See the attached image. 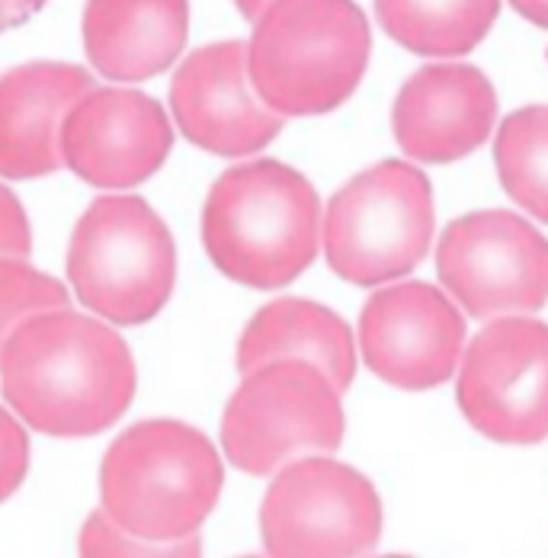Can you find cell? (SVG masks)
<instances>
[{"label": "cell", "mask_w": 548, "mask_h": 558, "mask_svg": "<svg viewBox=\"0 0 548 558\" xmlns=\"http://www.w3.org/2000/svg\"><path fill=\"white\" fill-rule=\"evenodd\" d=\"M135 360L122 337L74 308L23 322L0 350L7 404L39 434L94 437L135 398Z\"/></svg>", "instance_id": "6da1fadb"}, {"label": "cell", "mask_w": 548, "mask_h": 558, "mask_svg": "<svg viewBox=\"0 0 548 558\" xmlns=\"http://www.w3.org/2000/svg\"><path fill=\"white\" fill-rule=\"evenodd\" d=\"M321 203L295 168L257 158L224 170L203 206V244L221 274L251 289H279L318 257Z\"/></svg>", "instance_id": "7a4b0ae2"}, {"label": "cell", "mask_w": 548, "mask_h": 558, "mask_svg": "<svg viewBox=\"0 0 548 558\" xmlns=\"http://www.w3.org/2000/svg\"><path fill=\"white\" fill-rule=\"evenodd\" d=\"M369 56L373 29L356 0H273L254 23L247 71L282 119L321 116L353 97Z\"/></svg>", "instance_id": "3957f363"}, {"label": "cell", "mask_w": 548, "mask_h": 558, "mask_svg": "<svg viewBox=\"0 0 548 558\" xmlns=\"http://www.w3.org/2000/svg\"><path fill=\"white\" fill-rule=\"evenodd\" d=\"M224 469L212 440L180 421H142L112 440L100 465L103 513L148 543L196 536L216 510Z\"/></svg>", "instance_id": "277c9868"}, {"label": "cell", "mask_w": 548, "mask_h": 558, "mask_svg": "<svg viewBox=\"0 0 548 558\" xmlns=\"http://www.w3.org/2000/svg\"><path fill=\"white\" fill-rule=\"evenodd\" d=\"M68 279L81 305L112 325L151 322L176 282L165 219L138 196H100L74 225Z\"/></svg>", "instance_id": "5b68a950"}, {"label": "cell", "mask_w": 548, "mask_h": 558, "mask_svg": "<svg viewBox=\"0 0 548 558\" xmlns=\"http://www.w3.org/2000/svg\"><path fill=\"white\" fill-rule=\"evenodd\" d=\"M434 190L407 161H382L333 193L321 225L330 270L353 286L407 277L434 241Z\"/></svg>", "instance_id": "8992f818"}, {"label": "cell", "mask_w": 548, "mask_h": 558, "mask_svg": "<svg viewBox=\"0 0 548 558\" xmlns=\"http://www.w3.org/2000/svg\"><path fill=\"white\" fill-rule=\"evenodd\" d=\"M340 391L308 363L282 360L244 376L221 417V447L234 469L273 475L305 452H333L343 444Z\"/></svg>", "instance_id": "52a82bcc"}, {"label": "cell", "mask_w": 548, "mask_h": 558, "mask_svg": "<svg viewBox=\"0 0 548 558\" xmlns=\"http://www.w3.org/2000/svg\"><path fill=\"white\" fill-rule=\"evenodd\" d=\"M260 536L270 558H363L382 536V501L353 465L305 456L276 472Z\"/></svg>", "instance_id": "ba28073f"}, {"label": "cell", "mask_w": 548, "mask_h": 558, "mask_svg": "<svg viewBox=\"0 0 548 558\" xmlns=\"http://www.w3.org/2000/svg\"><path fill=\"white\" fill-rule=\"evenodd\" d=\"M437 274L465 315L488 322L548 302V238L523 216L482 209L446 225Z\"/></svg>", "instance_id": "9c48e42d"}, {"label": "cell", "mask_w": 548, "mask_h": 558, "mask_svg": "<svg viewBox=\"0 0 548 558\" xmlns=\"http://www.w3.org/2000/svg\"><path fill=\"white\" fill-rule=\"evenodd\" d=\"M459 408L494 444L533 447L548 437V325L494 318L472 337L459 369Z\"/></svg>", "instance_id": "30bf717a"}, {"label": "cell", "mask_w": 548, "mask_h": 558, "mask_svg": "<svg viewBox=\"0 0 548 558\" xmlns=\"http://www.w3.org/2000/svg\"><path fill=\"white\" fill-rule=\"evenodd\" d=\"M366 366L394 389L427 391L452 379L462 363L465 318L430 282L379 289L360 315Z\"/></svg>", "instance_id": "8fae6325"}, {"label": "cell", "mask_w": 548, "mask_h": 558, "mask_svg": "<svg viewBox=\"0 0 548 558\" xmlns=\"http://www.w3.org/2000/svg\"><path fill=\"white\" fill-rule=\"evenodd\" d=\"M170 110L186 142L219 158L257 155L282 132V116L251 84L244 43L203 46L186 58L170 81Z\"/></svg>", "instance_id": "7c38bea8"}, {"label": "cell", "mask_w": 548, "mask_h": 558, "mask_svg": "<svg viewBox=\"0 0 548 558\" xmlns=\"http://www.w3.org/2000/svg\"><path fill=\"white\" fill-rule=\"evenodd\" d=\"M173 148L165 107L138 90L94 87L61 125V161L84 183L125 190L158 173Z\"/></svg>", "instance_id": "4fadbf2b"}, {"label": "cell", "mask_w": 548, "mask_h": 558, "mask_svg": "<svg viewBox=\"0 0 548 558\" xmlns=\"http://www.w3.org/2000/svg\"><path fill=\"white\" fill-rule=\"evenodd\" d=\"M497 94L475 64H427L411 74L391 107L398 148L421 165H449L488 142Z\"/></svg>", "instance_id": "5bb4252c"}, {"label": "cell", "mask_w": 548, "mask_h": 558, "mask_svg": "<svg viewBox=\"0 0 548 558\" xmlns=\"http://www.w3.org/2000/svg\"><path fill=\"white\" fill-rule=\"evenodd\" d=\"M94 74L68 61H29L0 74V177H49L61 161V125L90 90Z\"/></svg>", "instance_id": "9a60e30c"}, {"label": "cell", "mask_w": 548, "mask_h": 558, "mask_svg": "<svg viewBox=\"0 0 548 558\" xmlns=\"http://www.w3.org/2000/svg\"><path fill=\"white\" fill-rule=\"evenodd\" d=\"M190 36V0H87L84 52L110 81H148L167 71Z\"/></svg>", "instance_id": "2e32d148"}, {"label": "cell", "mask_w": 548, "mask_h": 558, "mask_svg": "<svg viewBox=\"0 0 548 558\" xmlns=\"http://www.w3.org/2000/svg\"><path fill=\"white\" fill-rule=\"evenodd\" d=\"M282 360H299L321 369L337 391L350 389L356 376V343L346 322L308 299H276L247 322L241 335V376Z\"/></svg>", "instance_id": "e0dca14e"}, {"label": "cell", "mask_w": 548, "mask_h": 558, "mask_svg": "<svg viewBox=\"0 0 548 558\" xmlns=\"http://www.w3.org/2000/svg\"><path fill=\"white\" fill-rule=\"evenodd\" d=\"M500 13V0H376L382 29L407 52L455 58L472 52Z\"/></svg>", "instance_id": "ac0fdd59"}, {"label": "cell", "mask_w": 548, "mask_h": 558, "mask_svg": "<svg viewBox=\"0 0 548 558\" xmlns=\"http://www.w3.org/2000/svg\"><path fill=\"white\" fill-rule=\"evenodd\" d=\"M494 168L507 196L548 222V107H523L500 122Z\"/></svg>", "instance_id": "d6986e66"}, {"label": "cell", "mask_w": 548, "mask_h": 558, "mask_svg": "<svg viewBox=\"0 0 548 558\" xmlns=\"http://www.w3.org/2000/svg\"><path fill=\"white\" fill-rule=\"evenodd\" d=\"M68 286L56 277L29 267L26 260L0 257V350L23 322L68 308Z\"/></svg>", "instance_id": "ffe728a7"}, {"label": "cell", "mask_w": 548, "mask_h": 558, "mask_svg": "<svg viewBox=\"0 0 548 558\" xmlns=\"http://www.w3.org/2000/svg\"><path fill=\"white\" fill-rule=\"evenodd\" d=\"M81 558H203L199 536L180 543H148L115 526L103 510H94L81 526Z\"/></svg>", "instance_id": "44dd1931"}, {"label": "cell", "mask_w": 548, "mask_h": 558, "mask_svg": "<svg viewBox=\"0 0 548 558\" xmlns=\"http://www.w3.org/2000/svg\"><path fill=\"white\" fill-rule=\"evenodd\" d=\"M29 472V437L20 421L0 408V504L16 495Z\"/></svg>", "instance_id": "7402d4cb"}, {"label": "cell", "mask_w": 548, "mask_h": 558, "mask_svg": "<svg viewBox=\"0 0 548 558\" xmlns=\"http://www.w3.org/2000/svg\"><path fill=\"white\" fill-rule=\"evenodd\" d=\"M33 251V231L20 199L0 183V257L26 260Z\"/></svg>", "instance_id": "603a6c76"}, {"label": "cell", "mask_w": 548, "mask_h": 558, "mask_svg": "<svg viewBox=\"0 0 548 558\" xmlns=\"http://www.w3.org/2000/svg\"><path fill=\"white\" fill-rule=\"evenodd\" d=\"M46 7H49V0H0V36L26 26Z\"/></svg>", "instance_id": "cb8c5ba5"}, {"label": "cell", "mask_w": 548, "mask_h": 558, "mask_svg": "<svg viewBox=\"0 0 548 558\" xmlns=\"http://www.w3.org/2000/svg\"><path fill=\"white\" fill-rule=\"evenodd\" d=\"M510 7L533 26L548 29V0H510Z\"/></svg>", "instance_id": "d4e9b609"}, {"label": "cell", "mask_w": 548, "mask_h": 558, "mask_svg": "<svg viewBox=\"0 0 548 558\" xmlns=\"http://www.w3.org/2000/svg\"><path fill=\"white\" fill-rule=\"evenodd\" d=\"M270 3H273V0H234V7L241 10V16L251 20V23H257V16H260Z\"/></svg>", "instance_id": "484cf974"}, {"label": "cell", "mask_w": 548, "mask_h": 558, "mask_svg": "<svg viewBox=\"0 0 548 558\" xmlns=\"http://www.w3.org/2000/svg\"><path fill=\"white\" fill-rule=\"evenodd\" d=\"M379 558H411V556H379Z\"/></svg>", "instance_id": "4316f807"}, {"label": "cell", "mask_w": 548, "mask_h": 558, "mask_svg": "<svg viewBox=\"0 0 548 558\" xmlns=\"http://www.w3.org/2000/svg\"><path fill=\"white\" fill-rule=\"evenodd\" d=\"M241 558H270V556H241Z\"/></svg>", "instance_id": "83f0119b"}]
</instances>
